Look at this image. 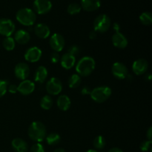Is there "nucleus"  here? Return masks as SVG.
I'll list each match as a JSON object with an SVG mask.
<instances>
[{"instance_id": "f257e3e1", "label": "nucleus", "mask_w": 152, "mask_h": 152, "mask_svg": "<svg viewBox=\"0 0 152 152\" xmlns=\"http://www.w3.org/2000/svg\"><path fill=\"white\" fill-rule=\"evenodd\" d=\"M28 134L32 140L37 142H41L45 139L46 128L42 123L34 121L28 128Z\"/></svg>"}, {"instance_id": "e433bc0d", "label": "nucleus", "mask_w": 152, "mask_h": 152, "mask_svg": "<svg viewBox=\"0 0 152 152\" xmlns=\"http://www.w3.org/2000/svg\"><path fill=\"white\" fill-rule=\"evenodd\" d=\"M147 135V138H148V140H151V138H152V127H150L148 129V132L146 133Z\"/></svg>"}, {"instance_id": "9d476101", "label": "nucleus", "mask_w": 152, "mask_h": 152, "mask_svg": "<svg viewBox=\"0 0 152 152\" xmlns=\"http://www.w3.org/2000/svg\"><path fill=\"white\" fill-rule=\"evenodd\" d=\"M50 46L54 52H60L65 47V39L61 34H53L50 39Z\"/></svg>"}, {"instance_id": "79ce46f5", "label": "nucleus", "mask_w": 152, "mask_h": 152, "mask_svg": "<svg viewBox=\"0 0 152 152\" xmlns=\"http://www.w3.org/2000/svg\"><path fill=\"white\" fill-rule=\"evenodd\" d=\"M86 152H98V151H96V150L90 149V150H88V151H86Z\"/></svg>"}, {"instance_id": "7ed1b4c3", "label": "nucleus", "mask_w": 152, "mask_h": 152, "mask_svg": "<svg viewBox=\"0 0 152 152\" xmlns=\"http://www.w3.org/2000/svg\"><path fill=\"white\" fill-rule=\"evenodd\" d=\"M16 20L25 26H32L37 20L35 12L30 8L24 7L17 11L16 14Z\"/></svg>"}, {"instance_id": "7c9ffc66", "label": "nucleus", "mask_w": 152, "mask_h": 152, "mask_svg": "<svg viewBox=\"0 0 152 152\" xmlns=\"http://www.w3.org/2000/svg\"><path fill=\"white\" fill-rule=\"evenodd\" d=\"M29 152H45V149L43 145L39 142L34 144L31 146Z\"/></svg>"}, {"instance_id": "6e6552de", "label": "nucleus", "mask_w": 152, "mask_h": 152, "mask_svg": "<svg viewBox=\"0 0 152 152\" xmlns=\"http://www.w3.org/2000/svg\"><path fill=\"white\" fill-rule=\"evenodd\" d=\"M111 72L114 77L118 80H123L127 77L129 75L128 68L123 63L120 62H117L114 63L111 68Z\"/></svg>"}, {"instance_id": "ddd939ff", "label": "nucleus", "mask_w": 152, "mask_h": 152, "mask_svg": "<svg viewBox=\"0 0 152 152\" xmlns=\"http://www.w3.org/2000/svg\"><path fill=\"white\" fill-rule=\"evenodd\" d=\"M35 90V84L31 80H22L17 86V91L22 95H29Z\"/></svg>"}, {"instance_id": "f03ea898", "label": "nucleus", "mask_w": 152, "mask_h": 152, "mask_svg": "<svg viewBox=\"0 0 152 152\" xmlns=\"http://www.w3.org/2000/svg\"><path fill=\"white\" fill-rule=\"evenodd\" d=\"M95 66L96 62L93 58L91 56H84L77 64L76 71L80 77H88L93 72Z\"/></svg>"}, {"instance_id": "f704fd0d", "label": "nucleus", "mask_w": 152, "mask_h": 152, "mask_svg": "<svg viewBox=\"0 0 152 152\" xmlns=\"http://www.w3.org/2000/svg\"><path fill=\"white\" fill-rule=\"evenodd\" d=\"M7 90L11 94H15L17 92V86L14 84H11L7 87Z\"/></svg>"}, {"instance_id": "c9c22d12", "label": "nucleus", "mask_w": 152, "mask_h": 152, "mask_svg": "<svg viewBox=\"0 0 152 152\" xmlns=\"http://www.w3.org/2000/svg\"><path fill=\"white\" fill-rule=\"evenodd\" d=\"M91 91L90 89H89V88H88V87H84L83 89H82V91H81L82 94H83V95L90 94Z\"/></svg>"}, {"instance_id": "4be33fe9", "label": "nucleus", "mask_w": 152, "mask_h": 152, "mask_svg": "<svg viewBox=\"0 0 152 152\" xmlns=\"http://www.w3.org/2000/svg\"><path fill=\"white\" fill-rule=\"evenodd\" d=\"M48 77V70L45 66H39L34 74V80L37 83H43Z\"/></svg>"}, {"instance_id": "4468645a", "label": "nucleus", "mask_w": 152, "mask_h": 152, "mask_svg": "<svg viewBox=\"0 0 152 152\" xmlns=\"http://www.w3.org/2000/svg\"><path fill=\"white\" fill-rule=\"evenodd\" d=\"M148 64L145 59H138L132 65V71L136 75H142L147 71Z\"/></svg>"}, {"instance_id": "ea45409f", "label": "nucleus", "mask_w": 152, "mask_h": 152, "mask_svg": "<svg viewBox=\"0 0 152 152\" xmlns=\"http://www.w3.org/2000/svg\"><path fill=\"white\" fill-rule=\"evenodd\" d=\"M108 152H123V150H121L119 148H112L108 151Z\"/></svg>"}, {"instance_id": "39448f33", "label": "nucleus", "mask_w": 152, "mask_h": 152, "mask_svg": "<svg viewBox=\"0 0 152 152\" xmlns=\"http://www.w3.org/2000/svg\"><path fill=\"white\" fill-rule=\"evenodd\" d=\"M111 19L106 14H100L95 19L94 22V28L96 32L105 33L111 27Z\"/></svg>"}, {"instance_id": "0eeeda50", "label": "nucleus", "mask_w": 152, "mask_h": 152, "mask_svg": "<svg viewBox=\"0 0 152 152\" xmlns=\"http://www.w3.org/2000/svg\"><path fill=\"white\" fill-rule=\"evenodd\" d=\"M33 7L38 14H45L51 10L52 3L50 0H34Z\"/></svg>"}, {"instance_id": "6ab92c4d", "label": "nucleus", "mask_w": 152, "mask_h": 152, "mask_svg": "<svg viewBox=\"0 0 152 152\" xmlns=\"http://www.w3.org/2000/svg\"><path fill=\"white\" fill-rule=\"evenodd\" d=\"M31 36L28 31L25 30H19L15 33L14 40L20 45H25L29 42Z\"/></svg>"}, {"instance_id": "b1692460", "label": "nucleus", "mask_w": 152, "mask_h": 152, "mask_svg": "<svg viewBox=\"0 0 152 152\" xmlns=\"http://www.w3.org/2000/svg\"><path fill=\"white\" fill-rule=\"evenodd\" d=\"M61 137L57 133H50L46 137L47 143L50 145H55L60 142Z\"/></svg>"}, {"instance_id": "1a4fd4ad", "label": "nucleus", "mask_w": 152, "mask_h": 152, "mask_svg": "<svg viewBox=\"0 0 152 152\" xmlns=\"http://www.w3.org/2000/svg\"><path fill=\"white\" fill-rule=\"evenodd\" d=\"M62 90V84L59 79L53 77L46 84V91L49 94L57 95Z\"/></svg>"}, {"instance_id": "f3484780", "label": "nucleus", "mask_w": 152, "mask_h": 152, "mask_svg": "<svg viewBox=\"0 0 152 152\" xmlns=\"http://www.w3.org/2000/svg\"><path fill=\"white\" fill-rule=\"evenodd\" d=\"M34 33L37 37L44 39L50 36V31L48 26L46 25L45 24L39 23L34 28Z\"/></svg>"}, {"instance_id": "473e14b6", "label": "nucleus", "mask_w": 152, "mask_h": 152, "mask_svg": "<svg viewBox=\"0 0 152 152\" xmlns=\"http://www.w3.org/2000/svg\"><path fill=\"white\" fill-rule=\"evenodd\" d=\"M79 52H80V48L77 45H72L68 49V53L74 56L78 54Z\"/></svg>"}, {"instance_id": "aec40b11", "label": "nucleus", "mask_w": 152, "mask_h": 152, "mask_svg": "<svg viewBox=\"0 0 152 152\" xmlns=\"http://www.w3.org/2000/svg\"><path fill=\"white\" fill-rule=\"evenodd\" d=\"M11 145L16 152H27L28 149V143L21 138H15L12 140Z\"/></svg>"}, {"instance_id": "72a5a7b5", "label": "nucleus", "mask_w": 152, "mask_h": 152, "mask_svg": "<svg viewBox=\"0 0 152 152\" xmlns=\"http://www.w3.org/2000/svg\"><path fill=\"white\" fill-rule=\"evenodd\" d=\"M60 60V57H59V55L58 54L57 52H53L50 55V61H51L53 63H57Z\"/></svg>"}, {"instance_id": "cd10ccee", "label": "nucleus", "mask_w": 152, "mask_h": 152, "mask_svg": "<svg viewBox=\"0 0 152 152\" xmlns=\"http://www.w3.org/2000/svg\"><path fill=\"white\" fill-rule=\"evenodd\" d=\"M94 146L96 149L101 150L105 147V140L102 135H99V136L96 137L95 139L94 140Z\"/></svg>"}, {"instance_id": "a19ab883", "label": "nucleus", "mask_w": 152, "mask_h": 152, "mask_svg": "<svg viewBox=\"0 0 152 152\" xmlns=\"http://www.w3.org/2000/svg\"><path fill=\"white\" fill-rule=\"evenodd\" d=\"M53 152H65V150L63 149V148H56V150H54V151H53Z\"/></svg>"}, {"instance_id": "2eb2a0df", "label": "nucleus", "mask_w": 152, "mask_h": 152, "mask_svg": "<svg viewBox=\"0 0 152 152\" xmlns=\"http://www.w3.org/2000/svg\"><path fill=\"white\" fill-rule=\"evenodd\" d=\"M113 45L117 48L123 49L128 45V39L122 33L115 32L112 37Z\"/></svg>"}, {"instance_id": "412c9836", "label": "nucleus", "mask_w": 152, "mask_h": 152, "mask_svg": "<svg viewBox=\"0 0 152 152\" xmlns=\"http://www.w3.org/2000/svg\"><path fill=\"white\" fill-rule=\"evenodd\" d=\"M57 106L61 111H68L71 107V99L67 95H60L57 99Z\"/></svg>"}, {"instance_id": "dca6fc26", "label": "nucleus", "mask_w": 152, "mask_h": 152, "mask_svg": "<svg viewBox=\"0 0 152 152\" xmlns=\"http://www.w3.org/2000/svg\"><path fill=\"white\" fill-rule=\"evenodd\" d=\"M80 6L86 11H94L100 7L101 1L100 0H81Z\"/></svg>"}, {"instance_id": "5701e85b", "label": "nucleus", "mask_w": 152, "mask_h": 152, "mask_svg": "<svg viewBox=\"0 0 152 152\" xmlns=\"http://www.w3.org/2000/svg\"><path fill=\"white\" fill-rule=\"evenodd\" d=\"M53 105V100L49 95H45L43 96L40 101V106L44 110H49Z\"/></svg>"}, {"instance_id": "9b49d317", "label": "nucleus", "mask_w": 152, "mask_h": 152, "mask_svg": "<svg viewBox=\"0 0 152 152\" xmlns=\"http://www.w3.org/2000/svg\"><path fill=\"white\" fill-rule=\"evenodd\" d=\"M42 50L39 48L34 46L26 50L25 53V59L29 62H37L41 59Z\"/></svg>"}, {"instance_id": "bb28decb", "label": "nucleus", "mask_w": 152, "mask_h": 152, "mask_svg": "<svg viewBox=\"0 0 152 152\" xmlns=\"http://www.w3.org/2000/svg\"><path fill=\"white\" fill-rule=\"evenodd\" d=\"M140 20L144 25H151L152 23V14L150 12H143L140 16Z\"/></svg>"}, {"instance_id": "c85d7f7f", "label": "nucleus", "mask_w": 152, "mask_h": 152, "mask_svg": "<svg viewBox=\"0 0 152 152\" xmlns=\"http://www.w3.org/2000/svg\"><path fill=\"white\" fill-rule=\"evenodd\" d=\"M81 6L77 3H71L68 6L67 11L71 15H76L81 11Z\"/></svg>"}, {"instance_id": "423d86ee", "label": "nucleus", "mask_w": 152, "mask_h": 152, "mask_svg": "<svg viewBox=\"0 0 152 152\" xmlns=\"http://www.w3.org/2000/svg\"><path fill=\"white\" fill-rule=\"evenodd\" d=\"M15 31L13 22L7 18L0 19V34L6 37H10Z\"/></svg>"}, {"instance_id": "393cba45", "label": "nucleus", "mask_w": 152, "mask_h": 152, "mask_svg": "<svg viewBox=\"0 0 152 152\" xmlns=\"http://www.w3.org/2000/svg\"><path fill=\"white\" fill-rule=\"evenodd\" d=\"M81 83V77L80 75L77 74H74L71 75V77L69 78L68 80V86L71 88H76L78 87Z\"/></svg>"}, {"instance_id": "c756f323", "label": "nucleus", "mask_w": 152, "mask_h": 152, "mask_svg": "<svg viewBox=\"0 0 152 152\" xmlns=\"http://www.w3.org/2000/svg\"><path fill=\"white\" fill-rule=\"evenodd\" d=\"M7 87H8L7 82L5 80H0V98L5 94L7 91Z\"/></svg>"}, {"instance_id": "a211bd4d", "label": "nucleus", "mask_w": 152, "mask_h": 152, "mask_svg": "<svg viewBox=\"0 0 152 152\" xmlns=\"http://www.w3.org/2000/svg\"><path fill=\"white\" fill-rule=\"evenodd\" d=\"M60 62H61V65H62V68H64L65 69H71L74 66L76 62V59L75 56H73V55L70 54L69 53H66L65 54L62 55V57L60 58Z\"/></svg>"}, {"instance_id": "2f4dec72", "label": "nucleus", "mask_w": 152, "mask_h": 152, "mask_svg": "<svg viewBox=\"0 0 152 152\" xmlns=\"http://www.w3.org/2000/svg\"><path fill=\"white\" fill-rule=\"evenodd\" d=\"M151 140H145L143 141L142 143L140 144V149L142 150V151L145 152L148 151V150L151 148Z\"/></svg>"}, {"instance_id": "a878e982", "label": "nucleus", "mask_w": 152, "mask_h": 152, "mask_svg": "<svg viewBox=\"0 0 152 152\" xmlns=\"http://www.w3.org/2000/svg\"><path fill=\"white\" fill-rule=\"evenodd\" d=\"M3 47L5 50H8V51H10V50H13V49L15 48V45H16V42H15L14 39L12 38L11 37H6L4 40H3Z\"/></svg>"}, {"instance_id": "20e7f679", "label": "nucleus", "mask_w": 152, "mask_h": 152, "mask_svg": "<svg viewBox=\"0 0 152 152\" xmlns=\"http://www.w3.org/2000/svg\"><path fill=\"white\" fill-rule=\"evenodd\" d=\"M111 89L108 86H99L95 88L91 91L90 96L94 102L102 103L111 96Z\"/></svg>"}, {"instance_id": "58836bf2", "label": "nucleus", "mask_w": 152, "mask_h": 152, "mask_svg": "<svg viewBox=\"0 0 152 152\" xmlns=\"http://www.w3.org/2000/svg\"><path fill=\"white\" fill-rule=\"evenodd\" d=\"M89 37H90V39H95L96 37V32L95 31H91V32L89 34Z\"/></svg>"}, {"instance_id": "f8f14e48", "label": "nucleus", "mask_w": 152, "mask_h": 152, "mask_svg": "<svg viewBox=\"0 0 152 152\" xmlns=\"http://www.w3.org/2000/svg\"><path fill=\"white\" fill-rule=\"evenodd\" d=\"M16 77L20 80H25L30 74L29 66L26 63L20 62L16 65L14 69Z\"/></svg>"}, {"instance_id": "4c0bfd02", "label": "nucleus", "mask_w": 152, "mask_h": 152, "mask_svg": "<svg viewBox=\"0 0 152 152\" xmlns=\"http://www.w3.org/2000/svg\"><path fill=\"white\" fill-rule=\"evenodd\" d=\"M113 28L115 31V32H120V26L118 23H114V26H113Z\"/></svg>"}]
</instances>
